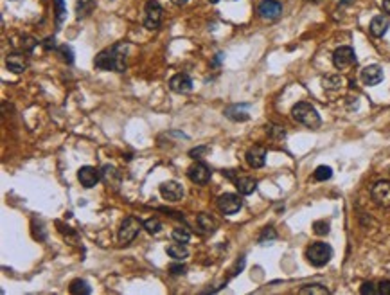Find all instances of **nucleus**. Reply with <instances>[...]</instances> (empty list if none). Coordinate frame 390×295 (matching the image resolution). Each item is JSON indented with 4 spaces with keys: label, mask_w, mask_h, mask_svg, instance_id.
Segmentation results:
<instances>
[{
    "label": "nucleus",
    "mask_w": 390,
    "mask_h": 295,
    "mask_svg": "<svg viewBox=\"0 0 390 295\" xmlns=\"http://www.w3.org/2000/svg\"><path fill=\"white\" fill-rule=\"evenodd\" d=\"M144 229H146L150 234H159L162 231V223H160L159 218H150L144 222Z\"/></svg>",
    "instance_id": "bb28decb"
},
{
    "label": "nucleus",
    "mask_w": 390,
    "mask_h": 295,
    "mask_svg": "<svg viewBox=\"0 0 390 295\" xmlns=\"http://www.w3.org/2000/svg\"><path fill=\"white\" fill-rule=\"evenodd\" d=\"M306 257H308V261L313 266H324V265H327L331 261V257H333V248H331L327 243L317 241V243L308 247Z\"/></svg>",
    "instance_id": "7ed1b4c3"
},
{
    "label": "nucleus",
    "mask_w": 390,
    "mask_h": 295,
    "mask_svg": "<svg viewBox=\"0 0 390 295\" xmlns=\"http://www.w3.org/2000/svg\"><path fill=\"white\" fill-rule=\"evenodd\" d=\"M35 47H36V40L35 38H31V36H22V38H20L18 49H20L22 52H31Z\"/></svg>",
    "instance_id": "cd10ccee"
},
{
    "label": "nucleus",
    "mask_w": 390,
    "mask_h": 295,
    "mask_svg": "<svg viewBox=\"0 0 390 295\" xmlns=\"http://www.w3.org/2000/svg\"><path fill=\"white\" fill-rule=\"evenodd\" d=\"M26 52H11V54H8V58H6V65H8V69L9 70H13V72L20 74L24 72V70L27 69V58Z\"/></svg>",
    "instance_id": "dca6fc26"
},
{
    "label": "nucleus",
    "mask_w": 390,
    "mask_h": 295,
    "mask_svg": "<svg viewBox=\"0 0 390 295\" xmlns=\"http://www.w3.org/2000/svg\"><path fill=\"white\" fill-rule=\"evenodd\" d=\"M361 81L369 86H374V85H377V83H381L383 81L381 67H379V65H369V67H365V69L361 70Z\"/></svg>",
    "instance_id": "2eb2a0df"
},
{
    "label": "nucleus",
    "mask_w": 390,
    "mask_h": 295,
    "mask_svg": "<svg viewBox=\"0 0 390 295\" xmlns=\"http://www.w3.org/2000/svg\"><path fill=\"white\" fill-rule=\"evenodd\" d=\"M315 180H318V182H326V180H329L331 176H333V169H331L329 166H318L317 169H315Z\"/></svg>",
    "instance_id": "393cba45"
},
{
    "label": "nucleus",
    "mask_w": 390,
    "mask_h": 295,
    "mask_svg": "<svg viewBox=\"0 0 390 295\" xmlns=\"http://www.w3.org/2000/svg\"><path fill=\"white\" fill-rule=\"evenodd\" d=\"M42 45H43V49H45V51H51V49H54L56 47L54 36H49V38H45V42H43Z\"/></svg>",
    "instance_id": "58836bf2"
},
{
    "label": "nucleus",
    "mask_w": 390,
    "mask_h": 295,
    "mask_svg": "<svg viewBox=\"0 0 390 295\" xmlns=\"http://www.w3.org/2000/svg\"><path fill=\"white\" fill-rule=\"evenodd\" d=\"M356 63V54L354 49L349 47V45H343V47H338L336 51L333 52V65L336 69L343 70L351 67V65Z\"/></svg>",
    "instance_id": "423d86ee"
},
{
    "label": "nucleus",
    "mask_w": 390,
    "mask_h": 295,
    "mask_svg": "<svg viewBox=\"0 0 390 295\" xmlns=\"http://www.w3.org/2000/svg\"><path fill=\"white\" fill-rule=\"evenodd\" d=\"M268 133H270L272 137H277V139H284V137H286V132H284L281 126H274V124H272V126H268Z\"/></svg>",
    "instance_id": "f704fd0d"
},
{
    "label": "nucleus",
    "mask_w": 390,
    "mask_h": 295,
    "mask_svg": "<svg viewBox=\"0 0 390 295\" xmlns=\"http://www.w3.org/2000/svg\"><path fill=\"white\" fill-rule=\"evenodd\" d=\"M142 225H144V223H141V220L133 218V216H128V218L122 220L120 229H119V241L120 243L122 245L132 243V241L139 236Z\"/></svg>",
    "instance_id": "20e7f679"
},
{
    "label": "nucleus",
    "mask_w": 390,
    "mask_h": 295,
    "mask_svg": "<svg viewBox=\"0 0 390 295\" xmlns=\"http://www.w3.org/2000/svg\"><path fill=\"white\" fill-rule=\"evenodd\" d=\"M338 2H340V4H342V6H349V4H352L354 0H338Z\"/></svg>",
    "instance_id": "79ce46f5"
},
{
    "label": "nucleus",
    "mask_w": 390,
    "mask_h": 295,
    "mask_svg": "<svg viewBox=\"0 0 390 295\" xmlns=\"http://www.w3.org/2000/svg\"><path fill=\"white\" fill-rule=\"evenodd\" d=\"M185 265H182V263H173L171 266H169V272H171L173 275H184L185 274Z\"/></svg>",
    "instance_id": "c9c22d12"
},
{
    "label": "nucleus",
    "mask_w": 390,
    "mask_h": 295,
    "mask_svg": "<svg viewBox=\"0 0 390 295\" xmlns=\"http://www.w3.org/2000/svg\"><path fill=\"white\" fill-rule=\"evenodd\" d=\"M257 13L265 20H277L283 15V4L279 0H261Z\"/></svg>",
    "instance_id": "1a4fd4ad"
},
{
    "label": "nucleus",
    "mask_w": 390,
    "mask_h": 295,
    "mask_svg": "<svg viewBox=\"0 0 390 295\" xmlns=\"http://www.w3.org/2000/svg\"><path fill=\"white\" fill-rule=\"evenodd\" d=\"M95 9V0H77L76 2V18L83 20V18L90 17Z\"/></svg>",
    "instance_id": "aec40b11"
},
{
    "label": "nucleus",
    "mask_w": 390,
    "mask_h": 295,
    "mask_svg": "<svg viewBox=\"0 0 390 295\" xmlns=\"http://www.w3.org/2000/svg\"><path fill=\"white\" fill-rule=\"evenodd\" d=\"M144 26H146V29L150 31H155V29H159L160 24H162V15H164V9L162 6L157 2V0H150L146 4V8H144Z\"/></svg>",
    "instance_id": "39448f33"
},
{
    "label": "nucleus",
    "mask_w": 390,
    "mask_h": 295,
    "mask_svg": "<svg viewBox=\"0 0 390 295\" xmlns=\"http://www.w3.org/2000/svg\"><path fill=\"white\" fill-rule=\"evenodd\" d=\"M218 207L223 214H236L243 207V200L236 192H225L218 198Z\"/></svg>",
    "instance_id": "0eeeda50"
},
{
    "label": "nucleus",
    "mask_w": 390,
    "mask_h": 295,
    "mask_svg": "<svg viewBox=\"0 0 390 295\" xmlns=\"http://www.w3.org/2000/svg\"><path fill=\"white\" fill-rule=\"evenodd\" d=\"M388 27H390L388 18L383 17V15H379V17H374L372 18L369 29H370V35H372V36H376V38H381L386 31H388Z\"/></svg>",
    "instance_id": "f3484780"
},
{
    "label": "nucleus",
    "mask_w": 390,
    "mask_h": 295,
    "mask_svg": "<svg viewBox=\"0 0 390 295\" xmlns=\"http://www.w3.org/2000/svg\"><path fill=\"white\" fill-rule=\"evenodd\" d=\"M300 295H327L329 290L326 286H322V284H306L304 288H300L299 290Z\"/></svg>",
    "instance_id": "b1692460"
},
{
    "label": "nucleus",
    "mask_w": 390,
    "mask_h": 295,
    "mask_svg": "<svg viewBox=\"0 0 390 295\" xmlns=\"http://www.w3.org/2000/svg\"><path fill=\"white\" fill-rule=\"evenodd\" d=\"M210 2H212V4H218V2H219V0H210Z\"/></svg>",
    "instance_id": "37998d69"
},
{
    "label": "nucleus",
    "mask_w": 390,
    "mask_h": 295,
    "mask_svg": "<svg viewBox=\"0 0 390 295\" xmlns=\"http://www.w3.org/2000/svg\"><path fill=\"white\" fill-rule=\"evenodd\" d=\"M292 117L297 123L304 124L306 128H311V130H317L322 124L320 114L317 112V108L313 105L306 103V101H300V103H297L292 108Z\"/></svg>",
    "instance_id": "f03ea898"
},
{
    "label": "nucleus",
    "mask_w": 390,
    "mask_h": 295,
    "mask_svg": "<svg viewBox=\"0 0 390 295\" xmlns=\"http://www.w3.org/2000/svg\"><path fill=\"white\" fill-rule=\"evenodd\" d=\"M160 194L167 202H178L184 198V187H182V184L175 182V180H169V182L160 184Z\"/></svg>",
    "instance_id": "9d476101"
},
{
    "label": "nucleus",
    "mask_w": 390,
    "mask_h": 295,
    "mask_svg": "<svg viewBox=\"0 0 390 295\" xmlns=\"http://www.w3.org/2000/svg\"><path fill=\"white\" fill-rule=\"evenodd\" d=\"M92 291V288L88 286V282L85 281V279H76V281H72V284H70V293L74 295H88Z\"/></svg>",
    "instance_id": "5701e85b"
},
{
    "label": "nucleus",
    "mask_w": 390,
    "mask_h": 295,
    "mask_svg": "<svg viewBox=\"0 0 390 295\" xmlns=\"http://www.w3.org/2000/svg\"><path fill=\"white\" fill-rule=\"evenodd\" d=\"M77 180H79V184L85 189H92L99 182V171L92 166H83L77 171Z\"/></svg>",
    "instance_id": "f8f14e48"
},
{
    "label": "nucleus",
    "mask_w": 390,
    "mask_h": 295,
    "mask_svg": "<svg viewBox=\"0 0 390 295\" xmlns=\"http://www.w3.org/2000/svg\"><path fill=\"white\" fill-rule=\"evenodd\" d=\"M360 293L361 295H377V282H363L360 288Z\"/></svg>",
    "instance_id": "473e14b6"
},
{
    "label": "nucleus",
    "mask_w": 390,
    "mask_h": 295,
    "mask_svg": "<svg viewBox=\"0 0 390 295\" xmlns=\"http://www.w3.org/2000/svg\"><path fill=\"white\" fill-rule=\"evenodd\" d=\"M246 164L253 169H259L266 164V150L263 146H253L246 151Z\"/></svg>",
    "instance_id": "4468645a"
},
{
    "label": "nucleus",
    "mask_w": 390,
    "mask_h": 295,
    "mask_svg": "<svg viewBox=\"0 0 390 295\" xmlns=\"http://www.w3.org/2000/svg\"><path fill=\"white\" fill-rule=\"evenodd\" d=\"M313 2H318V0H313Z\"/></svg>",
    "instance_id": "c03bdc74"
},
{
    "label": "nucleus",
    "mask_w": 390,
    "mask_h": 295,
    "mask_svg": "<svg viewBox=\"0 0 390 295\" xmlns=\"http://www.w3.org/2000/svg\"><path fill=\"white\" fill-rule=\"evenodd\" d=\"M209 151H210L209 146H198V148H194V150L189 151V157H191V158H200L203 153H209Z\"/></svg>",
    "instance_id": "72a5a7b5"
},
{
    "label": "nucleus",
    "mask_w": 390,
    "mask_h": 295,
    "mask_svg": "<svg viewBox=\"0 0 390 295\" xmlns=\"http://www.w3.org/2000/svg\"><path fill=\"white\" fill-rule=\"evenodd\" d=\"M381 8H383V11H385V13L390 15V0H383Z\"/></svg>",
    "instance_id": "ea45409f"
},
{
    "label": "nucleus",
    "mask_w": 390,
    "mask_h": 295,
    "mask_svg": "<svg viewBox=\"0 0 390 295\" xmlns=\"http://www.w3.org/2000/svg\"><path fill=\"white\" fill-rule=\"evenodd\" d=\"M58 54L61 56V60H63L65 63L70 65L74 61V52L69 45H60V47H58Z\"/></svg>",
    "instance_id": "7c9ffc66"
},
{
    "label": "nucleus",
    "mask_w": 390,
    "mask_h": 295,
    "mask_svg": "<svg viewBox=\"0 0 390 295\" xmlns=\"http://www.w3.org/2000/svg\"><path fill=\"white\" fill-rule=\"evenodd\" d=\"M171 236L173 240L178 241V243H189V240H191V232L187 229H175Z\"/></svg>",
    "instance_id": "c85d7f7f"
},
{
    "label": "nucleus",
    "mask_w": 390,
    "mask_h": 295,
    "mask_svg": "<svg viewBox=\"0 0 390 295\" xmlns=\"http://www.w3.org/2000/svg\"><path fill=\"white\" fill-rule=\"evenodd\" d=\"M275 238H277V232L274 231V227H265L261 236H259V243L266 245V243H270V241H274Z\"/></svg>",
    "instance_id": "a878e982"
},
{
    "label": "nucleus",
    "mask_w": 390,
    "mask_h": 295,
    "mask_svg": "<svg viewBox=\"0 0 390 295\" xmlns=\"http://www.w3.org/2000/svg\"><path fill=\"white\" fill-rule=\"evenodd\" d=\"M324 83H331V85H327V86H331V88H338V86L342 85V79H340V77H327V79H324Z\"/></svg>",
    "instance_id": "4c0bfd02"
},
{
    "label": "nucleus",
    "mask_w": 390,
    "mask_h": 295,
    "mask_svg": "<svg viewBox=\"0 0 390 295\" xmlns=\"http://www.w3.org/2000/svg\"><path fill=\"white\" fill-rule=\"evenodd\" d=\"M173 4H176V6H184V4H187V0H171Z\"/></svg>",
    "instance_id": "a19ab883"
},
{
    "label": "nucleus",
    "mask_w": 390,
    "mask_h": 295,
    "mask_svg": "<svg viewBox=\"0 0 390 295\" xmlns=\"http://www.w3.org/2000/svg\"><path fill=\"white\" fill-rule=\"evenodd\" d=\"M234 184H236L237 191H239V194H252L253 191H255V187H257V180L252 178V176H237L236 180H234Z\"/></svg>",
    "instance_id": "a211bd4d"
},
{
    "label": "nucleus",
    "mask_w": 390,
    "mask_h": 295,
    "mask_svg": "<svg viewBox=\"0 0 390 295\" xmlns=\"http://www.w3.org/2000/svg\"><path fill=\"white\" fill-rule=\"evenodd\" d=\"M167 256L173 257L175 261H182L189 256V250H187V247H185V243H178V241H176V243L167 247Z\"/></svg>",
    "instance_id": "412c9836"
},
{
    "label": "nucleus",
    "mask_w": 390,
    "mask_h": 295,
    "mask_svg": "<svg viewBox=\"0 0 390 295\" xmlns=\"http://www.w3.org/2000/svg\"><path fill=\"white\" fill-rule=\"evenodd\" d=\"M329 222H326V220H318V222L313 223V232L317 236H327L329 234Z\"/></svg>",
    "instance_id": "c756f323"
},
{
    "label": "nucleus",
    "mask_w": 390,
    "mask_h": 295,
    "mask_svg": "<svg viewBox=\"0 0 390 295\" xmlns=\"http://www.w3.org/2000/svg\"><path fill=\"white\" fill-rule=\"evenodd\" d=\"M225 116L228 117V119L232 121H248V114L244 112V107L243 105H234V107H228L227 110H225Z\"/></svg>",
    "instance_id": "4be33fe9"
},
{
    "label": "nucleus",
    "mask_w": 390,
    "mask_h": 295,
    "mask_svg": "<svg viewBox=\"0 0 390 295\" xmlns=\"http://www.w3.org/2000/svg\"><path fill=\"white\" fill-rule=\"evenodd\" d=\"M187 176L194 184L203 185L210 180V169L203 162H196L187 169Z\"/></svg>",
    "instance_id": "9b49d317"
},
{
    "label": "nucleus",
    "mask_w": 390,
    "mask_h": 295,
    "mask_svg": "<svg viewBox=\"0 0 390 295\" xmlns=\"http://www.w3.org/2000/svg\"><path fill=\"white\" fill-rule=\"evenodd\" d=\"M169 88L176 94H189L193 90V79L187 74H175L169 79Z\"/></svg>",
    "instance_id": "ddd939ff"
},
{
    "label": "nucleus",
    "mask_w": 390,
    "mask_h": 295,
    "mask_svg": "<svg viewBox=\"0 0 390 295\" xmlns=\"http://www.w3.org/2000/svg\"><path fill=\"white\" fill-rule=\"evenodd\" d=\"M377 295H390V281L377 282Z\"/></svg>",
    "instance_id": "e433bc0d"
},
{
    "label": "nucleus",
    "mask_w": 390,
    "mask_h": 295,
    "mask_svg": "<svg viewBox=\"0 0 390 295\" xmlns=\"http://www.w3.org/2000/svg\"><path fill=\"white\" fill-rule=\"evenodd\" d=\"M54 4H56V22L61 24L65 20V17H67V8H65L63 0H54Z\"/></svg>",
    "instance_id": "2f4dec72"
},
{
    "label": "nucleus",
    "mask_w": 390,
    "mask_h": 295,
    "mask_svg": "<svg viewBox=\"0 0 390 295\" xmlns=\"http://www.w3.org/2000/svg\"><path fill=\"white\" fill-rule=\"evenodd\" d=\"M95 69L99 70H113V72H124L126 70V45L115 43L106 47L95 56Z\"/></svg>",
    "instance_id": "f257e3e1"
},
{
    "label": "nucleus",
    "mask_w": 390,
    "mask_h": 295,
    "mask_svg": "<svg viewBox=\"0 0 390 295\" xmlns=\"http://www.w3.org/2000/svg\"><path fill=\"white\" fill-rule=\"evenodd\" d=\"M370 194H372V200L376 202L379 207H390V182L388 180H379L372 185L370 189Z\"/></svg>",
    "instance_id": "6e6552de"
},
{
    "label": "nucleus",
    "mask_w": 390,
    "mask_h": 295,
    "mask_svg": "<svg viewBox=\"0 0 390 295\" xmlns=\"http://www.w3.org/2000/svg\"><path fill=\"white\" fill-rule=\"evenodd\" d=\"M196 223H198V229L203 232V234H214L216 229H218V223H216V220L210 216V214H198V218H196Z\"/></svg>",
    "instance_id": "6ab92c4d"
}]
</instances>
